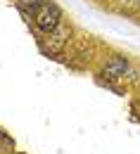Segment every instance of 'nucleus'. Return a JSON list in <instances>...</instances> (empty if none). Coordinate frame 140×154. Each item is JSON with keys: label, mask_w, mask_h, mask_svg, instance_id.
Segmentation results:
<instances>
[{"label": "nucleus", "mask_w": 140, "mask_h": 154, "mask_svg": "<svg viewBox=\"0 0 140 154\" xmlns=\"http://www.w3.org/2000/svg\"><path fill=\"white\" fill-rule=\"evenodd\" d=\"M126 69H128V59L126 57H112L107 64H104V76L109 78H121L123 74H126Z\"/></svg>", "instance_id": "nucleus-2"}, {"label": "nucleus", "mask_w": 140, "mask_h": 154, "mask_svg": "<svg viewBox=\"0 0 140 154\" xmlns=\"http://www.w3.org/2000/svg\"><path fill=\"white\" fill-rule=\"evenodd\" d=\"M36 17V26H38L40 31H45V33H52V31H57L60 29V21H62V10L57 2H52V0H45L43 5H40V10L33 14Z\"/></svg>", "instance_id": "nucleus-1"}, {"label": "nucleus", "mask_w": 140, "mask_h": 154, "mask_svg": "<svg viewBox=\"0 0 140 154\" xmlns=\"http://www.w3.org/2000/svg\"><path fill=\"white\" fill-rule=\"evenodd\" d=\"M43 2H45V0H17V5H19V10L24 14H36Z\"/></svg>", "instance_id": "nucleus-3"}]
</instances>
